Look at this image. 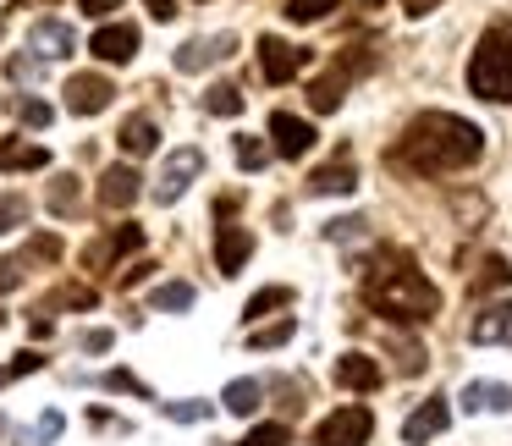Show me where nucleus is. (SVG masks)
<instances>
[{
    "label": "nucleus",
    "instance_id": "33",
    "mask_svg": "<svg viewBox=\"0 0 512 446\" xmlns=\"http://www.w3.org/2000/svg\"><path fill=\"white\" fill-rule=\"evenodd\" d=\"M160 408H166V419H182V424L210 419V402H160Z\"/></svg>",
    "mask_w": 512,
    "mask_h": 446
},
{
    "label": "nucleus",
    "instance_id": "30",
    "mask_svg": "<svg viewBox=\"0 0 512 446\" xmlns=\"http://www.w3.org/2000/svg\"><path fill=\"white\" fill-rule=\"evenodd\" d=\"M188 303H193L188 281H166V287H155V309H188Z\"/></svg>",
    "mask_w": 512,
    "mask_h": 446
},
{
    "label": "nucleus",
    "instance_id": "35",
    "mask_svg": "<svg viewBox=\"0 0 512 446\" xmlns=\"http://www.w3.org/2000/svg\"><path fill=\"white\" fill-rule=\"evenodd\" d=\"M17 116H23L28 127H50V105L45 100H17Z\"/></svg>",
    "mask_w": 512,
    "mask_h": 446
},
{
    "label": "nucleus",
    "instance_id": "22",
    "mask_svg": "<svg viewBox=\"0 0 512 446\" xmlns=\"http://www.w3.org/2000/svg\"><path fill=\"white\" fill-rule=\"evenodd\" d=\"M259 397H265V386H259V380H232V386L221 391V408L226 413H243V419H248V413L259 408Z\"/></svg>",
    "mask_w": 512,
    "mask_h": 446
},
{
    "label": "nucleus",
    "instance_id": "7",
    "mask_svg": "<svg viewBox=\"0 0 512 446\" xmlns=\"http://www.w3.org/2000/svg\"><path fill=\"white\" fill-rule=\"evenodd\" d=\"M111 83L100 78V72H78V78H67V111L72 116H100L105 105H111Z\"/></svg>",
    "mask_w": 512,
    "mask_h": 446
},
{
    "label": "nucleus",
    "instance_id": "5",
    "mask_svg": "<svg viewBox=\"0 0 512 446\" xmlns=\"http://www.w3.org/2000/svg\"><path fill=\"white\" fill-rule=\"evenodd\" d=\"M199 171H204V155H199V149H171L166 166H160V177H155V199H160V204H177Z\"/></svg>",
    "mask_w": 512,
    "mask_h": 446
},
{
    "label": "nucleus",
    "instance_id": "28",
    "mask_svg": "<svg viewBox=\"0 0 512 446\" xmlns=\"http://www.w3.org/2000/svg\"><path fill=\"white\" fill-rule=\"evenodd\" d=\"M292 303V292L287 287H265V292H254V298H248V320H259V314H270V309H287Z\"/></svg>",
    "mask_w": 512,
    "mask_h": 446
},
{
    "label": "nucleus",
    "instance_id": "17",
    "mask_svg": "<svg viewBox=\"0 0 512 446\" xmlns=\"http://www.w3.org/2000/svg\"><path fill=\"white\" fill-rule=\"evenodd\" d=\"M133 248H144V232H138V226H116L111 237H100V243L89 248V270H105L111 259L133 254Z\"/></svg>",
    "mask_w": 512,
    "mask_h": 446
},
{
    "label": "nucleus",
    "instance_id": "16",
    "mask_svg": "<svg viewBox=\"0 0 512 446\" xmlns=\"http://www.w3.org/2000/svg\"><path fill=\"white\" fill-rule=\"evenodd\" d=\"M336 386L347 391H375L380 386V364L369 353H342L336 358Z\"/></svg>",
    "mask_w": 512,
    "mask_h": 446
},
{
    "label": "nucleus",
    "instance_id": "19",
    "mask_svg": "<svg viewBox=\"0 0 512 446\" xmlns=\"http://www.w3.org/2000/svg\"><path fill=\"white\" fill-rule=\"evenodd\" d=\"M309 188H314V193H353V188H358L353 160H331V166H320V171L309 177Z\"/></svg>",
    "mask_w": 512,
    "mask_h": 446
},
{
    "label": "nucleus",
    "instance_id": "27",
    "mask_svg": "<svg viewBox=\"0 0 512 446\" xmlns=\"http://www.w3.org/2000/svg\"><path fill=\"white\" fill-rule=\"evenodd\" d=\"M28 226V199L23 193H0V232H17Z\"/></svg>",
    "mask_w": 512,
    "mask_h": 446
},
{
    "label": "nucleus",
    "instance_id": "34",
    "mask_svg": "<svg viewBox=\"0 0 512 446\" xmlns=\"http://www.w3.org/2000/svg\"><path fill=\"white\" fill-rule=\"evenodd\" d=\"M287 336H292V314H287L281 325H265V331H254V336H248V347H281Z\"/></svg>",
    "mask_w": 512,
    "mask_h": 446
},
{
    "label": "nucleus",
    "instance_id": "6",
    "mask_svg": "<svg viewBox=\"0 0 512 446\" xmlns=\"http://www.w3.org/2000/svg\"><path fill=\"white\" fill-rule=\"evenodd\" d=\"M303 61H309V50L287 45V39H276V34L259 39V67H265L270 83H292V78L303 72Z\"/></svg>",
    "mask_w": 512,
    "mask_h": 446
},
{
    "label": "nucleus",
    "instance_id": "4",
    "mask_svg": "<svg viewBox=\"0 0 512 446\" xmlns=\"http://www.w3.org/2000/svg\"><path fill=\"white\" fill-rule=\"evenodd\" d=\"M369 430H375V413L369 408H336L314 430V446H369Z\"/></svg>",
    "mask_w": 512,
    "mask_h": 446
},
{
    "label": "nucleus",
    "instance_id": "18",
    "mask_svg": "<svg viewBox=\"0 0 512 446\" xmlns=\"http://www.w3.org/2000/svg\"><path fill=\"white\" fill-rule=\"evenodd\" d=\"M463 408L468 413H501V408H512V386H501V380H468Z\"/></svg>",
    "mask_w": 512,
    "mask_h": 446
},
{
    "label": "nucleus",
    "instance_id": "43",
    "mask_svg": "<svg viewBox=\"0 0 512 446\" xmlns=\"http://www.w3.org/2000/svg\"><path fill=\"white\" fill-rule=\"evenodd\" d=\"M39 435H45V441H56V435H61V413H56V408H50L45 419H39Z\"/></svg>",
    "mask_w": 512,
    "mask_h": 446
},
{
    "label": "nucleus",
    "instance_id": "14",
    "mask_svg": "<svg viewBox=\"0 0 512 446\" xmlns=\"http://www.w3.org/2000/svg\"><path fill=\"white\" fill-rule=\"evenodd\" d=\"M89 50L100 61H111V67H122V61H133V50H138V28L133 23H111V28H100V34H94Z\"/></svg>",
    "mask_w": 512,
    "mask_h": 446
},
{
    "label": "nucleus",
    "instance_id": "36",
    "mask_svg": "<svg viewBox=\"0 0 512 446\" xmlns=\"http://www.w3.org/2000/svg\"><path fill=\"white\" fill-rule=\"evenodd\" d=\"M23 287V259H0V292Z\"/></svg>",
    "mask_w": 512,
    "mask_h": 446
},
{
    "label": "nucleus",
    "instance_id": "21",
    "mask_svg": "<svg viewBox=\"0 0 512 446\" xmlns=\"http://www.w3.org/2000/svg\"><path fill=\"white\" fill-rule=\"evenodd\" d=\"M50 155L39 144H0V171H45Z\"/></svg>",
    "mask_w": 512,
    "mask_h": 446
},
{
    "label": "nucleus",
    "instance_id": "9",
    "mask_svg": "<svg viewBox=\"0 0 512 446\" xmlns=\"http://www.w3.org/2000/svg\"><path fill=\"white\" fill-rule=\"evenodd\" d=\"M248 254H254V237H248V226H237V221H221V226H215V265H221V276H237V270L248 265Z\"/></svg>",
    "mask_w": 512,
    "mask_h": 446
},
{
    "label": "nucleus",
    "instance_id": "10",
    "mask_svg": "<svg viewBox=\"0 0 512 446\" xmlns=\"http://www.w3.org/2000/svg\"><path fill=\"white\" fill-rule=\"evenodd\" d=\"M28 45H34L39 61H61V56H72V50H78V34H72V23H56V17H45V23H34Z\"/></svg>",
    "mask_w": 512,
    "mask_h": 446
},
{
    "label": "nucleus",
    "instance_id": "8",
    "mask_svg": "<svg viewBox=\"0 0 512 446\" xmlns=\"http://www.w3.org/2000/svg\"><path fill=\"white\" fill-rule=\"evenodd\" d=\"M270 138H276V155L281 160H303L314 149V127L303 122V116H292V111L270 116Z\"/></svg>",
    "mask_w": 512,
    "mask_h": 446
},
{
    "label": "nucleus",
    "instance_id": "39",
    "mask_svg": "<svg viewBox=\"0 0 512 446\" xmlns=\"http://www.w3.org/2000/svg\"><path fill=\"white\" fill-rule=\"evenodd\" d=\"M105 386H111V391H138V397H144V386H138L127 369H111V375H105Z\"/></svg>",
    "mask_w": 512,
    "mask_h": 446
},
{
    "label": "nucleus",
    "instance_id": "2",
    "mask_svg": "<svg viewBox=\"0 0 512 446\" xmlns=\"http://www.w3.org/2000/svg\"><path fill=\"white\" fill-rule=\"evenodd\" d=\"M364 298H369V309H380L386 320H402V325H419L441 309V292H435L430 281H424V270H413L402 254H391V265L375 259V270L364 276Z\"/></svg>",
    "mask_w": 512,
    "mask_h": 446
},
{
    "label": "nucleus",
    "instance_id": "15",
    "mask_svg": "<svg viewBox=\"0 0 512 446\" xmlns=\"http://www.w3.org/2000/svg\"><path fill=\"white\" fill-rule=\"evenodd\" d=\"M468 336H474L479 347L512 342V303H490L485 314H474V325H468Z\"/></svg>",
    "mask_w": 512,
    "mask_h": 446
},
{
    "label": "nucleus",
    "instance_id": "12",
    "mask_svg": "<svg viewBox=\"0 0 512 446\" xmlns=\"http://www.w3.org/2000/svg\"><path fill=\"white\" fill-rule=\"evenodd\" d=\"M452 424V408H446V397H430L419 413H408V424H402V441L419 446V441H435V435Z\"/></svg>",
    "mask_w": 512,
    "mask_h": 446
},
{
    "label": "nucleus",
    "instance_id": "11",
    "mask_svg": "<svg viewBox=\"0 0 512 446\" xmlns=\"http://www.w3.org/2000/svg\"><path fill=\"white\" fill-rule=\"evenodd\" d=\"M237 50V39L232 34H215V39H188V45L177 50V72H204V67H215V61H226Z\"/></svg>",
    "mask_w": 512,
    "mask_h": 446
},
{
    "label": "nucleus",
    "instance_id": "38",
    "mask_svg": "<svg viewBox=\"0 0 512 446\" xmlns=\"http://www.w3.org/2000/svg\"><path fill=\"white\" fill-rule=\"evenodd\" d=\"M6 78H39V56H12L6 61Z\"/></svg>",
    "mask_w": 512,
    "mask_h": 446
},
{
    "label": "nucleus",
    "instance_id": "31",
    "mask_svg": "<svg viewBox=\"0 0 512 446\" xmlns=\"http://www.w3.org/2000/svg\"><path fill=\"white\" fill-rule=\"evenodd\" d=\"M292 435H287V424H259V430H248L237 446H287Z\"/></svg>",
    "mask_w": 512,
    "mask_h": 446
},
{
    "label": "nucleus",
    "instance_id": "20",
    "mask_svg": "<svg viewBox=\"0 0 512 446\" xmlns=\"http://www.w3.org/2000/svg\"><path fill=\"white\" fill-rule=\"evenodd\" d=\"M155 144H160V127L149 122V116H127L122 122V149L127 155H155Z\"/></svg>",
    "mask_w": 512,
    "mask_h": 446
},
{
    "label": "nucleus",
    "instance_id": "29",
    "mask_svg": "<svg viewBox=\"0 0 512 446\" xmlns=\"http://www.w3.org/2000/svg\"><path fill=\"white\" fill-rule=\"evenodd\" d=\"M50 210H56V215L78 210V177H56V182H50Z\"/></svg>",
    "mask_w": 512,
    "mask_h": 446
},
{
    "label": "nucleus",
    "instance_id": "3",
    "mask_svg": "<svg viewBox=\"0 0 512 446\" xmlns=\"http://www.w3.org/2000/svg\"><path fill=\"white\" fill-rule=\"evenodd\" d=\"M468 89L496 105L512 100V28L507 23H490L479 34L474 56H468Z\"/></svg>",
    "mask_w": 512,
    "mask_h": 446
},
{
    "label": "nucleus",
    "instance_id": "13",
    "mask_svg": "<svg viewBox=\"0 0 512 446\" xmlns=\"http://www.w3.org/2000/svg\"><path fill=\"white\" fill-rule=\"evenodd\" d=\"M138 193H144V177H138L133 166H111L100 177V204H105V210H127Z\"/></svg>",
    "mask_w": 512,
    "mask_h": 446
},
{
    "label": "nucleus",
    "instance_id": "24",
    "mask_svg": "<svg viewBox=\"0 0 512 446\" xmlns=\"http://www.w3.org/2000/svg\"><path fill=\"white\" fill-rule=\"evenodd\" d=\"M204 111H210V116H237V111H243V89H232V83H215V89L204 94Z\"/></svg>",
    "mask_w": 512,
    "mask_h": 446
},
{
    "label": "nucleus",
    "instance_id": "40",
    "mask_svg": "<svg viewBox=\"0 0 512 446\" xmlns=\"http://www.w3.org/2000/svg\"><path fill=\"white\" fill-rule=\"evenodd\" d=\"M111 342H116L111 331H83V347H89V353H111Z\"/></svg>",
    "mask_w": 512,
    "mask_h": 446
},
{
    "label": "nucleus",
    "instance_id": "44",
    "mask_svg": "<svg viewBox=\"0 0 512 446\" xmlns=\"http://www.w3.org/2000/svg\"><path fill=\"white\" fill-rule=\"evenodd\" d=\"M0 386H6V369H0Z\"/></svg>",
    "mask_w": 512,
    "mask_h": 446
},
{
    "label": "nucleus",
    "instance_id": "25",
    "mask_svg": "<svg viewBox=\"0 0 512 446\" xmlns=\"http://www.w3.org/2000/svg\"><path fill=\"white\" fill-rule=\"evenodd\" d=\"M507 281H512V265L490 254L485 265H479V276H474V292H496V287H507Z\"/></svg>",
    "mask_w": 512,
    "mask_h": 446
},
{
    "label": "nucleus",
    "instance_id": "26",
    "mask_svg": "<svg viewBox=\"0 0 512 446\" xmlns=\"http://www.w3.org/2000/svg\"><path fill=\"white\" fill-rule=\"evenodd\" d=\"M342 0H287V17L292 23H320V17H331Z\"/></svg>",
    "mask_w": 512,
    "mask_h": 446
},
{
    "label": "nucleus",
    "instance_id": "23",
    "mask_svg": "<svg viewBox=\"0 0 512 446\" xmlns=\"http://www.w3.org/2000/svg\"><path fill=\"white\" fill-rule=\"evenodd\" d=\"M342 100H347V78H342V72H336V78H320V83L309 89V105H314V111H336Z\"/></svg>",
    "mask_w": 512,
    "mask_h": 446
},
{
    "label": "nucleus",
    "instance_id": "1",
    "mask_svg": "<svg viewBox=\"0 0 512 446\" xmlns=\"http://www.w3.org/2000/svg\"><path fill=\"white\" fill-rule=\"evenodd\" d=\"M479 155H485V133H479L474 122H463V116H452V111L413 116L402 144H397V160L413 171H463V166H474Z\"/></svg>",
    "mask_w": 512,
    "mask_h": 446
},
{
    "label": "nucleus",
    "instance_id": "42",
    "mask_svg": "<svg viewBox=\"0 0 512 446\" xmlns=\"http://www.w3.org/2000/svg\"><path fill=\"white\" fill-rule=\"evenodd\" d=\"M78 6H83V12H89V17H111L116 6H122V0H78Z\"/></svg>",
    "mask_w": 512,
    "mask_h": 446
},
{
    "label": "nucleus",
    "instance_id": "37",
    "mask_svg": "<svg viewBox=\"0 0 512 446\" xmlns=\"http://www.w3.org/2000/svg\"><path fill=\"white\" fill-rule=\"evenodd\" d=\"M353 237H364V221H358V215H347V221L331 226V243H353Z\"/></svg>",
    "mask_w": 512,
    "mask_h": 446
},
{
    "label": "nucleus",
    "instance_id": "41",
    "mask_svg": "<svg viewBox=\"0 0 512 446\" xmlns=\"http://www.w3.org/2000/svg\"><path fill=\"white\" fill-rule=\"evenodd\" d=\"M144 6H149L155 23H171V17H177V0H144Z\"/></svg>",
    "mask_w": 512,
    "mask_h": 446
},
{
    "label": "nucleus",
    "instance_id": "32",
    "mask_svg": "<svg viewBox=\"0 0 512 446\" xmlns=\"http://www.w3.org/2000/svg\"><path fill=\"white\" fill-rule=\"evenodd\" d=\"M265 160H270V149L259 144V138H237V166L243 171H259Z\"/></svg>",
    "mask_w": 512,
    "mask_h": 446
}]
</instances>
